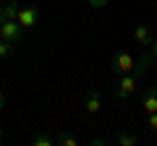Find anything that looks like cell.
<instances>
[{"label":"cell","mask_w":157,"mask_h":146,"mask_svg":"<svg viewBox=\"0 0 157 146\" xmlns=\"http://www.w3.org/2000/svg\"><path fill=\"white\" fill-rule=\"evenodd\" d=\"M0 39L11 42V45H18V42L24 39V26L16 18H3V21H0Z\"/></svg>","instance_id":"1"},{"label":"cell","mask_w":157,"mask_h":146,"mask_svg":"<svg viewBox=\"0 0 157 146\" xmlns=\"http://www.w3.org/2000/svg\"><path fill=\"white\" fill-rule=\"evenodd\" d=\"M110 68H113V73H118V76L131 73L136 68V57L131 55V52H126V50H118L115 55H113V60H110Z\"/></svg>","instance_id":"2"},{"label":"cell","mask_w":157,"mask_h":146,"mask_svg":"<svg viewBox=\"0 0 157 146\" xmlns=\"http://www.w3.org/2000/svg\"><path fill=\"white\" fill-rule=\"evenodd\" d=\"M139 78H141V76H136L134 71H131V73H123V76H121V81H118L115 97H118V99H128V97L136 91V84H139Z\"/></svg>","instance_id":"3"},{"label":"cell","mask_w":157,"mask_h":146,"mask_svg":"<svg viewBox=\"0 0 157 146\" xmlns=\"http://www.w3.org/2000/svg\"><path fill=\"white\" fill-rule=\"evenodd\" d=\"M37 18H39V11L34 5H18V11H16V21L21 24L24 29H32L34 24H37Z\"/></svg>","instance_id":"4"},{"label":"cell","mask_w":157,"mask_h":146,"mask_svg":"<svg viewBox=\"0 0 157 146\" xmlns=\"http://www.w3.org/2000/svg\"><path fill=\"white\" fill-rule=\"evenodd\" d=\"M141 110H144V115L157 112V86H149L144 91V97H141Z\"/></svg>","instance_id":"5"},{"label":"cell","mask_w":157,"mask_h":146,"mask_svg":"<svg viewBox=\"0 0 157 146\" xmlns=\"http://www.w3.org/2000/svg\"><path fill=\"white\" fill-rule=\"evenodd\" d=\"M100 107H102L100 91H97V89H89V91H86V99H84V110H86L89 115H97V112H100Z\"/></svg>","instance_id":"6"},{"label":"cell","mask_w":157,"mask_h":146,"mask_svg":"<svg viewBox=\"0 0 157 146\" xmlns=\"http://www.w3.org/2000/svg\"><path fill=\"white\" fill-rule=\"evenodd\" d=\"M134 39L139 42L141 47H149V45H152V31H149L147 26H136V29H134Z\"/></svg>","instance_id":"7"},{"label":"cell","mask_w":157,"mask_h":146,"mask_svg":"<svg viewBox=\"0 0 157 146\" xmlns=\"http://www.w3.org/2000/svg\"><path fill=\"white\" fill-rule=\"evenodd\" d=\"M139 141H141V138H139L136 133H131V130H123V133L118 136V144H121V146H136Z\"/></svg>","instance_id":"8"},{"label":"cell","mask_w":157,"mask_h":146,"mask_svg":"<svg viewBox=\"0 0 157 146\" xmlns=\"http://www.w3.org/2000/svg\"><path fill=\"white\" fill-rule=\"evenodd\" d=\"M55 144L58 146H78V138L71 133H60V136H55Z\"/></svg>","instance_id":"9"},{"label":"cell","mask_w":157,"mask_h":146,"mask_svg":"<svg viewBox=\"0 0 157 146\" xmlns=\"http://www.w3.org/2000/svg\"><path fill=\"white\" fill-rule=\"evenodd\" d=\"M32 144H34V146H52V144H55V136L39 133V136H34V138H32Z\"/></svg>","instance_id":"10"},{"label":"cell","mask_w":157,"mask_h":146,"mask_svg":"<svg viewBox=\"0 0 157 146\" xmlns=\"http://www.w3.org/2000/svg\"><path fill=\"white\" fill-rule=\"evenodd\" d=\"M16 50V45H11V42H3L0 39V60H6V57H11V52Z\"/></svg>","instance_id":"11"},{"label":"cell","mask_w":157,"mask_h":146,"mask_svg":"<svg viewBox=\"0 0 157 146\" xmlns=\"http://www.w3.org/2000/svg\"><path fill=\"white\" fill-rule=\"evenodd\" d=\"M147 125H149V128H152V133H157V112L147 115Z\"/></svg>","instance_id":"12"},{"label":"cell","mask_w":157,"mask_h":146,"mask_svg":"<svg viewBox=\"0 0 157 146\" xmlns=\"http://www.w3.org/2000/svg\"><path fill=\"white\" fill-rule=\"evenodd\" d=\"M147 50H149V55H152V57L157 60V39H152V45L147 47Z\"/></svg>","instance_id":"13"},{"label":"cell","mask_w":157,"mask_h":146,"mask_svg":"<svg viewBox=\"0 0 157 146\" xmlns=\"http://www.w3.org/2000/svg\"><path fill=\"white\" fill-rule=\"evenodd\" d=\"M89 5H92V8H105L107 0H89Z\"/></svg>","instance_id":"14"},{"label":"cell","mask_w":157,"mask_h":146,"mask_svg":"<svg viewBox=\"0 0 157 146\" xmlns=\"http://www.w3.org/2000/svg\"><path fill=\"white\" fill-rule=\"evenodd\" d=\"M6 107V97H3V91H0V110Z\"/></svg>","instance_id":"15"},{"label":"cell","mask_w":157,"mask_h":146,"mask_svg":"<svg viewBox=\"0 0 157 146\" xmlns=\"http://www.w3.org/2000/svg\"><path fill=\"white\" fill-rule=\"evenodd\" d=\"M0 3H3V0H0Z\"/></svg>","instance_id":"16"},{"label":"cell","mask_w":157,"mask_h":146,"mask_svg":"<svg viewBox=\"0 0 157 146\" xmlns=\"http://www.w3.org/2000/svg\"><path fill=\"white\" fill-rule=\"evenodd\" d=\"M0 138H3V136H0Z\"/></svg>","instance_id":"17"}]
</instances>
